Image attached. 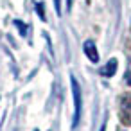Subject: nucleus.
I'll use <instances>...</instances> for the list:
<instances>
[{
	"label": "nucleus",
	"instance_id": "f257e3e1",
	"mask_svg": "<svg viewBox=\"0 0 131 131\" xmlns=\"http://www.w3.org/2000/svg\"><path fill=\"white\" fill-rule=\"evenodd\" d=\"M70 84H72V95H74V117H72V129L77 127L79 118H81V106H83V97H81V86L75 79L74 74H70Z\"/></svg>",
	"mask_w": 131,
	"mask_h": 131
},
{
	"label": "nucleus",
	"instance_id": "f03ea898",
	"mask_svg": "<svg viewBox=\"0 0 131 131\" xmlns=\"http://www.w3.org/2000/svg\"><path fill=\"white\" fill-rule=\"evenodd\" d=\"M83 52H84V56H86L92 63H99L101 56H99V50H97V45H95L93 40H84V43H83Z\"/></svg>",
	"mask_w": 131,
	"mask_h": 131
},
{
	"label": "nucleus",
	"instance_id": "7ed1b4c3",
	"mask_svg": "<svg viewBox=\"0 0 131 131\" xmlns=\"http://www.w3.org/2000/svg\"><path fill=\"white\" fill-rule=\"evenodd\" d=\"M117 67H118V61H117V58H111L101 70H99V74L102 75V77H113L115 75V72H117Z\"/></svg>",
	"mask_w": 131,
	"mask_h": 131
},
{
	"label": "nucleus",
	"instance_id": "20e7f679",
	"mask_svg": "<svg viewBox=\"0 0 131 131\" xmlns=\"http://www.w3.org/2000/svg\"><path fill=\"white\" fill-rule=\"evenodd\" d=\"M36 13H38V16H40V20H41V22H47V16H45V7H43V4L36 2Z\"/></svg>",
	"mask_w": 131,
	"mask_h": 131
},
{
	"label": "nucleus",
	"instance_id": "39448f33",
	"mask_svg": "<svg viewBox=\"0 0 131 131\" xmlns=\"http://www.w3.org/2000/svg\"><path fill=\"white\" fill-rule=\"evenodd\" d=\"M15 25H18V27H20V34H22V36H25V34H27V31H25V24H22L20 20H15Z\"/></svg>",
	"mask_w": 131,
	"mask_h": 131
},
{
	"label": "nucleus",
	"instance_id": "423d86ee",
	"mask_svg": "<svg viewBox=\"0 0 131 131\" xmlns=\"http://www.w3.org/2000/svg\"><path fill=\"white\" fill-rule=\"evenodd\" d=\"M54 7H56V15L61 16V0H54Z\"/></svg>",
	"mask_w": 131,
	"mask_h": 131
},
{
	"label": "nucleus",
	"instance_id": "0eeeda50",
	"mask_svg": "<svg viewBox=\"0 0 131 131\" xmlns=\"http://www.w3.org/2000/svg\"><path fill=\"white\" fill-rule=\"evenodd\" d=\"M101 131H106V124H102V126H101Z\"/></svg>",
	"mask_w": 131,
	"mask_h": 131
},
{
	"label": "nucleus",
	"instance_id": "6e6552de",
	"mask_svg": "<svg viewBox=\"0 0 131 131\" xmlns=\"http://www.w3.org/2000/svg\"><path fill=\"white\" fill-rule=\"evenodd\" d=\"M34 131H40V129H34Z\"/></svg>",
	"mask_w": 131,
	"mask_h": 131
}]
</instances>
